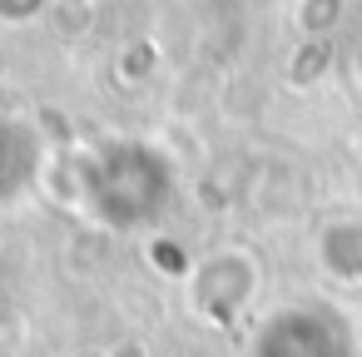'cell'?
Here are the masks:
<instances>
[{"mask_svg": "<svg viewBox=\"0 0 362 357\" xmlns=\"http://www.w3.org/2000/svg\"><path fill=\"white\" fill-rule=\"evenodd\" d=\"M149 253H154L159 273H169V278H189V273H194V263L174 248V238H154V243H149Z\"/></svg>", "mask_w": 362, "mask_h": 357, "instance_id": "6", "label": "cell"}, {"mask_svg": "<svg viewBox=\"0 0 362 357\" xmlns=\"http://www.w3.org/2000/svg\"><path fill=\"white\" fill-rule=\"evenodd\" d=\"M154 65H159L154 45H149V40H129V45H119V55H115V80L134 90V85H144V80L154 75Z\"/></svg>", "mask_w": 362, "mask_h": 357, "instance_id": "4", "label": "cell"}, {"mask_svg": "<svg viewBox=\"0 0 362 357\" xmlns=\"http://www.w3.org/2000/svg\"><path fill=\"white\" fill-rule=\"evenodd\" d=\"M55 6H90V0H55Z\"/></svg>", "mask_w": 362, "mask_h": 357, "instance_id": "8", "label": "cell"}, {"mask_svg": "<svg viewBox=\"0 0 362 357\" xmlns=\"http://www.w3.org/2000/svg\"><path fill=\"white\" fill-rule=\"evenodd\" d=\"M105 357H149V347H144V342H134V337H124V342H115Z\"/></svg>", "mask_w": 362, "mask_h": 357, "instance_id": "7", "label": "cell"}, {"mask_svg": "<svg viewBox=\"0 0 362 357\" xmlns=\"http://www.w3.org/2000/svg\"><path fill=\"white\" fill-rule=\"evenodd\" d=\"M50 6H55V0H0V25H30Z\"/></svg>", "mask_w": 362, "mask_h": 357, "instance_id": "5", "label": "cell"}, {"mask_svg": "<svg viewBox=\"0 0 362 357\" xmlns=\"http://www.w3.org/2000/svg\"><path fill=\"white\" fill-rule=\"evenodd\" d=\"M184 283H189V303H194L199 317L228 322V317H238L243 303L253 298L258 268H253V258H248L243 248H218V253L199 258Z\"/></svg>", "mask_w": 362, "mask_h": 357, "instance_id": "2", "label": "cell"}, {"mask_svg": "<svg viewBox=\"0 0 362 357\" xmlns=\"http://www.w3.org/2000/svg\"><path fill=\"white\" fill-rule=\"evenodd\" d=\"M169 159L149 144H105L80 164V209L115 233L144 228L169 204Z\"/></svg>", "mask_w": 362, "mask_h": 357, "instance_id": "1", "label": "cell"}, {"mask_svg": "<svg viewBox=\"0 0 362 357\" xmlns=\"http://www.w3.org/2000/svg\"><path fill=\"white\" fill-rule=\"evenodd\" d=\"M40 159H45V149H40V134L30 119H11V115L0 119V204H16L35 189Z\"/></svg>", "mask_w": 362, "mask_h": 357, "instance_id": "3", "label": "cell"}]
</instances>
